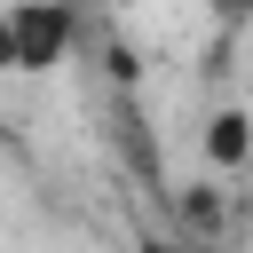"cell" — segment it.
<instances>
[{
    "label": "cell",
    "mask_w": 253,
    "mask_h": 253,
    "mask_svg": "<svg viewBox=\"0 0 253 253\" xmlns=\"http://www.w3.org/2000/svg\"><path fill=\"white\" fill-rule=\"evenodd\" d=\"M0 40H8V63L16 71H47V63H63L71 16H63V0H16L0 16Z\"/></svg>",
    "instance_id": "cell-1"
},
{
    "label": "cell",
    "mask_w": 253,
    "mask_h": 253,
    "mask_svg": "<svg viewBox=\"0 0 253 253\" xmlns=\"http://www.w3.org/2000/svg\"><path fill=\"white\" fill-rule=\"evenodd\" d=\"M237 150H245V119L221 111V119H213V158H237Z\"/></svg>",
    "instance_id": "cell-2"
},
{
    "label": "cell",
    "mask_w": 253,
    "mask_h": 253,
    "mask_svg": "<svg viewBox=\"0 0 253 253\" xmlns=\"http://www.w3.org/2000/svg\"><path fill=\"white\" fill-rule=\"evenodd\" d=\"M134 253H190V245H174V237H142Z\"/></svg>",
    "instance_id": "cell-3"
},
{
    "label": "cell",
    "mask_w": 253,
    "mask_h": 253,
    "mask_svg": "<svg viewBox=\"0 0 253 253\" xmlns=\"http://www.w3.org/2000/svg\"><path fill=\"white\" fill-rule=\"evenodd\" d=\"M221 8H237V16H253V0H221Z\"/></svg>",
    "instance_id": "cell-4"
}]
</instances>
